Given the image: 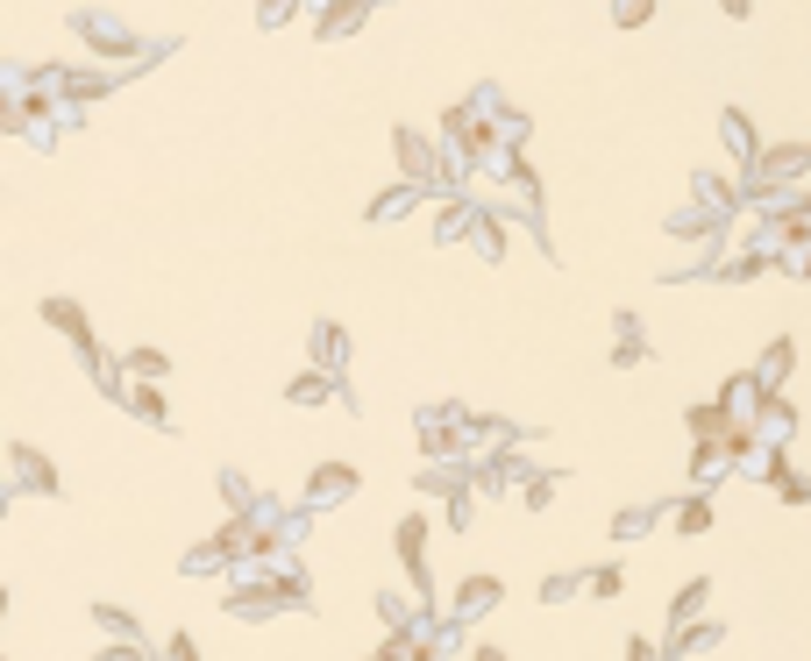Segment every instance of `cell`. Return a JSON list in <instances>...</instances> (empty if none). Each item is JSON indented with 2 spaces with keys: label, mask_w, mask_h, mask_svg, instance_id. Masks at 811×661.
I'll return each instance as SVG.
<instances>
[{
  "label": "cell",
  "mask_w": 811,
  "mask_h": 661,
  "mask_svg": "<svg viewBox=\"0 0 811 661\" xmlns=\"http://www.w3.org/2000/svg\"><path fill=\"white\" fill-rule=\"evenodd\" d=\"M43 321L57 327V335L71 341V349L86 356V363H100V341H93V321H86L79 306H71V299H43Z\"/></svg>",
  "instance_id": "obj_1"
},
{
  "label": "cell",
  "mask_w": 811,
  "mask_h": 661,
  "mask_svg": "<svg viewBox=\"0 0 811 661\" xmlns=\"http://www.w3.org/2000/svg\"><path fill=\"white\" fill-rule=\"evenodd\" d=\"M798 171H811V143H784V149H762L755 178H769V186H790Z\"/></svg>",
  "instance_id": "obj_2"
},
{
  "label": "cell",
  "mask_w": 811,
  "mask_h": 661,
  "mask_svg": "<svg viewBox=\"0 0 811 661\" xmlns=\"http://www.w3.org/2000/svg\"><path fill=\"white\" fill-rule=\"evenodd\" d=\"M719 135H726V149H733V157L747 164V171H755V164H762V135H755V122H747L741 108H726V114H719Z\"/></svg>",
  "instance_id": "obj_3"
},
{
  "label": "cell",
  "mask_w": 811,
  "mask_h": 661,
  "mask_svg": "<svg viewBox=\"0 0 811 661\" xmlns=\"http://www.w3.org/2000/svg\"><path fill=\"white\" fill-rule=\"evenodd\" d=\"M71 29H79V36L93 43L100 57H122V51H129V29H122V22H108V14H71Z\"/></svg>",
  "instance_id": "obj_4"
},
{
  "label": "cell",
  "mask_w": 811,
  "mask_h": 661,
  "mask_svg": "<svg viewBox=\"0 0 811 661\" xmlns=\"http://www.w3.org/2000/svg\"><path fill=\"white\" fill-rule=\"evenodd\" d=\"M313 363H321V370H342V363H349V327H335V321L313 327Z\"/></svg>",
  "instance_id": "obj_5"
},
{
  "label": "cell",
  "mask_w": 811,
  "mask_h": 661,
  "mask_svg": "<svg viewBox=\"0 0 811 661\" xmlns=\"http://www.w3.org/2000/svg\"><path fill=\"white\" fill-rule=\"evenodd\" d=\"M790 363H798V341H790V335H776V341H769V356H762V370H755V378L769 384V392H784Z\"/></svg>",
  "instance_id": "obj_6"
},
{
  "label": "cell",
  "mask_w": 811,
  "mask_h": 661,
  "mask_svg": "<svg viewBox=\"0 0 811 661\" xmlns=\"http://www.w3.org/2000/svg\"><path fill=\"white\" fill-rule=\"evenodd\" d=\"M392 149H399V164H406V171H413V186H420V178H434V149L420 143L413 128H399V135H392Z\"/></svg>",
  "instance_id": "obj_7"
},
{
  "label": "cell",
  "mask_w": 811,
  "mask_h": 661,
  "mask_svg": "<svg viewBox=\"0 0 811 661\" xmlns=\"http://www.w3.org/2000/svg\"><path fill=\"white\" fill-rule=\"evenodd\" d=\"M413 200H420V186H399V192H378V200H370V221H406V214H413Z\"/></svg>",
  "instance_id": "obj_8"
},
{
  "label": "cell",
  "mask_w": 811,
  "mask_h": 661,
  "mask_svg": "<svg viewBox=\"0 0 811 661\" xmlns=\"http://www.w3.org/2000/svg\"><path fill=\"white\" fill-rule=\"evenodd\" d=\"M463 228H477V214H470V206H442V214H434V243H463Z\"/></svg>",
  "instance_id": "obj_9"
},
{
  "label": "cell",
  "mask_w": 811,
  "mask_h": 661,
  "mask_svg": "<svg viewBox=\"0 0 811 661\" xmlns=\"http://www.w3.org/2000/svg\"><path fill=\"white\" fill-rule=\"evenodd\" d=\"M122 370H135V378L149 384V378H164V370H171V356H164V349H129V356H122Z\"/></svg>",
  "instance_id": "obj_10"
},
{
  "label": "cell",
  "mask_w": 811,
  "mask_h": 661,
  "mask_svg": "<svg viewBox=\"0 0 811 661\" xmlns=\"http://www.w3.org/2000/svg\"><path fill=\"white\" fill-rule=\"evenodd\" d=\"M129 405H135V419H149V427H164V419H171V405H164V392H157V384L129 392Z\"/></svg>",
  "instance_id": "obj_11"
},
{
  "label": "cell",
  "mask_w": 811,
  "mask_h": 661,
  "mask_svg": "<svg viewBox=\"0 0 811 661\" xmlns=\"http://www.w3.org/2000/svg\"><path fill=\"white\" fill-rule=\"evenodd\" d=\"M641 356H648V349H641V321H626V313H620V349H612V363H641Z\"/></svg>",
  "instance_id": "obj_12"
},
{
  "label": "cell",
  "mask_w": 811,
  "mask_h": 661,
  "mask_svg": "<svg viewBox=\"0 0 811 661\" xmlns=\"http://www.w3.org/2000/svg\"><path fill=\"white\" fill-rule=\"evenodd\" d=\"M648 14H655V0H612V22L620 29H641Z\"/></svg>",
  "instance_id": "obj_13"
},
{
  "label": "cell",
  "mask_w": 811,
  "mask_h": 661,
  "mask_svg": "<svg viewBox=\"0 0 811 661\" xmlns=\"http://www.w3.org/2000/svg\"><path fill=\"white\" fill-rule=\"evenodd\" d=\"M335 491H356V470H321L313 477V498H335Z\"/></svg>",
  "instance_id": "obj_14"
},
{
  "label": "cell",
  "mask_w": 811,
  "mask_h": 661,
  "mask_svg": "<svg viewBox=\"0 0 811 661\" xmlns=\"http://www.w3.org/2000/svg\"><path fill=\"white\" fill-rule=\"evenodd\" d=\"M676 527H684V534H698V527H712V505H704V498H690V505H684V513H676Z\"/></svg>",
  "instance_id": "obj_15"
},
{
  "label": "cell",
  "mask_w": 811,
  "mask_h": 661,
  "mask_svg": "<svg viewBox=\"0 0 811 661\" xmlns=\"http://www.w3.org/2000/svg\"><path fill=\"white\" fill-rule=\"evenodd\" d=\"M299 14V0H264V29H278V22H292Z\"/></svg>",
  "instance_id": "obj_16"
},
{
  "label": "cell",
  "mask_w": 811,
  "mask_h": 661,
  "mask_svg": "<svg viewBox=\"0 0 811 661\" xmlns=\"http://www.w3.org/2000/svg\"><path fill=\"white\" fill-rule=\"evenodd\" d=\"M292 399H299V405H313V399H327V378H299V384H292Z\"/></svg>",
  "instance_id": "obj_17"
},
{
  "label": "cell",
  "mask_w": 811,
  "mask_h": 661,
  "mask_svg": "<svg viewBox=\"0 0 811 661\" xmlns=\"http://www.w3.org/2000/svg\"><path fill=\"white\" fill-rule=\"evenodd\" d=\"M719 8H726L733 22H747V8H755V0H719Z\"/></svg>",
  "instance_id": "obj_18"
}]
</instances>
